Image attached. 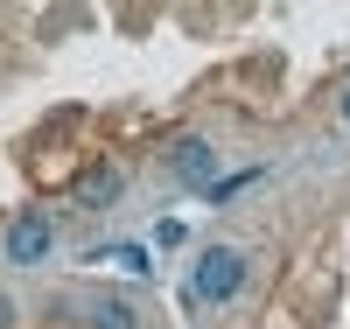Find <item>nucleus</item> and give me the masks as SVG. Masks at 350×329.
<instances>
[{
    "label": "nucleus",
    "instance_id": "1",
    "mask_svg": "<svg viewBox=\"0 0 350 329\" xmlns=\"http://www.w3.org/2000/svg\"><path fill=\"white\" fill-rule=\"evenodd\" d=\"M245 280H252V259L239 246H211V252H196V266H189V302L224 308V302L245 294Z\"/></svg>",
    "mask_w": 350,
    "mask_h": 329
},
{
    "label": "nucleus",
    "instance_id": "2",
    "mask_svg": "<svg viewBox=\"0 0 350 329\" xmlns=\"http://www.w3.org/2000/svg\"><path fill=\"white\" fill-rule=\"evenodd\" d=\"M217 161H224V155H217L203 133H183V140L161 155V175H168V183H183V189H203V196H211V189H217Z\"/></svg>",
    "mask_w": 350,
    "mask_h": 329
},
{
    "label": "nucleus",
    "instance_id": "3",
    "mask_svg": "<svg viewBox=\"0 0 350 329\" xmlns=\"http://www.w3.org/2000/svg\"><path fill=\"white\" fill-rule=\"evenodd\" d=\"M0 252H8V266H42V259L56 252V218H49V211H14Z\"/></svg>",
    "mask_w": 350,
    "mask_h": 329
},
{
    "label": "nucleus",
    "instance_id": "4",
    "mask_svg": "<svg viewBox=\"0 0 350 329\" xmlns=\"http://www.w3.org/2000/svg\"><path fill=\"white\" fill-rule=\"evenodd\" d=\"M84 329H140V308L126 294H92L84 302Z\"/></svg>",
    "mask_w": 350,
    "mask_h": 329
},
{
    "label": "nucleus",
    "instance_id": "5",
    "mask_svg": "<svg viewBox=\"0 0 350 329\" xmlns=\"http://www.w3.org/2000/svg\"><path fill=\"white\" fill-rule=\"evenodd\" d=\"M120 189H126V175L105 161V168L84 175V189H77V196H84V211H105V203H120Z\"/></svg>",
    "mask_w": 350,
    "mask_h": 329
},
{
    "label": "nucleus",
    "instance_id": "6",
    "mask_svg": "<svg viewBox=\"0 0 350 329\" xmlns=\"http://www.w3.org/2000/svg\"><path fill=\"white\" fill-rule=\"evenodd\" d=\"M105 259H112V266H126V274H154V266H148V252H140V246H112Z\"/></svg>",
    "mask_w": 350,
    "mask_h": 329
},
{
    "label": "nucleus",
    "instance_id": "7",
    "mask_svg": "<svg viewBox=\"0 0 350 329\" xmlns=\"http://www.w3.org/2000/svg\"><path fill=\"white\" fill-rule=\"evenodd\" d=\"M245 183H259V168H245V175H217V189H211V203H231Z\"/></svg>",
    "mask_w": 350,
    "mask_h": 329
},
{
    "label": "nucleus",
    "instance_id": "8",
    "mask_svg": "<svg viewBox=\"0 0 350 329\" xmlns=\"http://www.w3.org/2000/svg\"><path fill=\"white\" fill-rule=\"evenodd\" d=\"M0 329H14V302H8V294H0Z\"/></svg>",
    "mask_w": 350,
    "mask_h": 329
},
{
    "label": "nucleus",
    "instance_id": "9",
    "mask_svg": "<svg viewBox=\"0 0 350 329\" xmlns=\"http://www.w3.org/2000/svg\"><path fill=\"white\" fill-rule=\"evenodd\" d=\"M336 112H343V127H350V84H343V92H336Z\"/></svg>",
    "mask_w": 350,
    "mask_h": 329
}]
</instances>
